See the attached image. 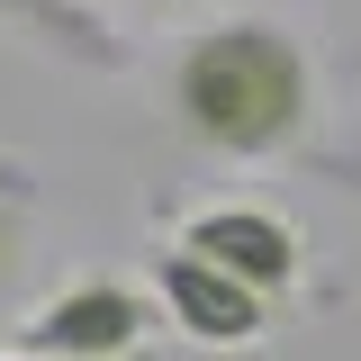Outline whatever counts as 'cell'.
Listing matches in <instances>:
<instances>
[{
    "mask_svg": "<svg viewBox=\"0 0 361 361\" xmlns=\"http://www.w3.org/2000/svg\"><path fill=\"white\" fill-rule=\"evenodd\" d=\"M163 118L217 163H325V63L298 18L226 9L163 63Z\"/></svg>",
    "mask_w": 361,
    "mask_h": 361,
    "instance_id": "cell-1",
    "label": "cell"
},
{
    "mask_svg": "<svg viewBox=\"0 0 361 361\" xmlns=\"http://www.w3.org/2000/svg\"><path fill=\"white\" fill-rule=\"evenodd\" d=\"M163 343V307L154 289H135L118 271H90V280H63L54 298L18 316V353L37 361H127Z\"/></svg>",
    "mask_w": 361,
    "mask_h": 361,
    "instance_id": "cell-2",
    "label": "cell"
},
{
    "mask_svg": "<svg viewBox=\"0 0 361 361\" xmlns=\"http://www.w3.org/2000/svg\"><path fill=\"white\" fill-rule=\"evenodd\" d=\"M145 289H154L163 325H172L180 343H199V353H253L271 334V298L244 289L235 271H217L208 253H190V244H163Z\"/></svg>",
    "mask_w": 361,
    "mask_h": 361,
    "instance_id": "cell-3",
    "label": "cell"
},
{
    "mask_svg": "<svg viewBox=\"0 0 361 361\" xmlns=\"http://www.w3.org/2000/svg\"><path fill=\"white\" fill-rule=\"evenodd\" d=\"M172 244L208 253V262L235 271L244 289H262L271 307H280V298H298V280H307V235L280 217V208H262V199H217V208H190Z\"/></svg>",
    "mask_w": 361,
    "mask_h": 361,
    "instance_id": "cell-4",
    "label": "cell"
},
{
    "mask_svg": "<svg viewBox=\"0 0 361 361\" xmlns=\"http://www.w3.org/2000/svg\"><path fill=\"white\" fill-rule=\"evenodd\" d=\"M27 262H37V172L0 163V316L18 307Z\"/></svg>",
    "mask_w": 361,
    "mask_h": 361,
    "instance_id": "cell-5",
    "label": "cell"
},
{
    "mask_svg": "<svg viewBox=\"0 0 361 361\" xmlns=\"http://www.w3.org/2000/svg\"><path fill=\"white\" fill-rule=\"evenodd\" d=\"M0 361H37V353H18V343H9V353H0Z\"/></svg>",
    "mask_w": 361,
    "mask_h": 361,
    "instance_id": "cell-6",
    "label": "cell"
},
{
    "mask_svg": "<svg viewBox=\"0 0 361 361\" xmlns=\"http://www.w3.org/2000/svg\"><path fill=\"white\" fill-rule=\"evenodd\" d=\"M127 361H154V353H127Z\"/></svg>",
    "mask_w": 361,
    "mask_h": 361,
    "instance_id": "cell-7",
    "label": "cell"
}]
</instances>
